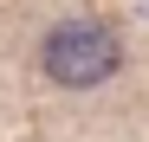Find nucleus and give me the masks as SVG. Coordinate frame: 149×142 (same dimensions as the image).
Wrapping results in <instances>:
<instances>
[{"label":"nucleus","instance_id":"obj_1","mask_svg":"<svg viewBox=\"0 0 149 142\" xmlns=\"http://www.w3.org/2000/svg\"><path fill=\"white\" fill-rule=\"evenodd\" d=\"M39 65H45V78L65 84V90H91V84H104L123 65V45H117V32L104 19H65V26L45 32Z\"/></svg>","mask_w":149,"mask_h":142}]
</instances>
